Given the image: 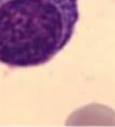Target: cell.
Wrapping results in <instances>:
<instances>
[{
    "mask_svg": "<svg viewBox=\"0 0 115 127\" xmlns=\"http://www.w3.org/2000/svg\"><path fill=\"white\" fill-rule=\"evenodd\" d=\"M78 19V0H0V64H46L69 43Z\"/></svg>",
    "mask_w": 115,
    "mask_h": 127,
    "instance_id": "6da1fadb",
    "label": "cell"
}]
</instances>
